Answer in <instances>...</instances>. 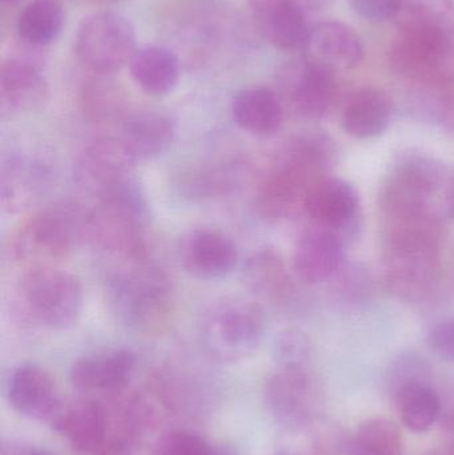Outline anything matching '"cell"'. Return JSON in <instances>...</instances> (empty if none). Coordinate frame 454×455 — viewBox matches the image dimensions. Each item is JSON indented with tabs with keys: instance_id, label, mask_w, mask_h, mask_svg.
I'll return each instance as SVG.
<instances>
[{
	"instance_id": "cell-1",
	"label": "cell",
	"mask_w": 454,
	"mask_h": 455,
	"mask_svg": "<svg viewBox=\"0 0 454 455\" xmlns=\"http://www.w3.org/2000/svg\"><path fill=\"white\" fill-rule=\"evenodd\" d=\"M338 160L330 135L319 131L299 133L283 146L256 194V208L267 220L290 218L304 208L307 195Z\"/></svg>"
},
{
	"instance_id": "cell-2",
	"label": "cell",
	"mask_w": 454,
	"mask_h": 455,
	"mask_svg": "<svg viewBox=\"0 0 454 455\" xmlns=\"http://www.w3.org/2000/svg\"><path fill=\"white\" fill-rule=\"evenodd\" d=\"M107 296L116 317L141 333L160 331L172 317V283L148 254L119 261L107 280Z\"/></svg>"
},
{
	"instance_id": "cell-3",
	"label": "cell",
	"mask_w": 454,
	"mask_h": 455,
	"mask_svg": "<svg viewBox=\"0 0 454 455\" xmlns=\"http://www.w3.org/2000/svg\"><path fill=\"white\" fill-rule=\"evenodd\" d=\"M149 207L138 179L98 200L87 212L85 237L117 261L147 256Z\"/></svg>"
},
{
	"instance_id": "cell-4",
	"label": "cell",
	"mask_w": 454,
	"mask_h": 455,
	"mask_svg": "<svg viewBox=\"0 0 454 455\" xmlns=\"http://www.w3.org/2000/svg\"><path fill=\"white\" fill-rule=\"evenodd\" d=\"M87 213L74 205H53L32 213L11 238L16 261L28 267H56L85 238Z\"/></svg>"
},
{
	"instance_id": "cell-5",
	"label": "cell",
	"mask_w": 454,
	"mask_h": 455,
	"mask_svg": "<svg viewBox=\"0 0 454 455\" xmlns=\"http://www.w3.org/2000/svg\"><path fill=\"white\" fill-rule=\"evenodd\" d=\"M18 291L27 315L43 328L68 331L82 317L84 289L76 275L60 267H28Z\"/></svg>"
},
{
	"instance_id": "cell-6",
	"label": "cell",
	"mask_w": 454,
	"mask_h": 455,
	"mask_svg": "<svg viewBox=\"0 0 454 455\" xmlns=\"http://www.w3.org/2000/svg\"><path fill=\"white\" fill-rule=\"evenodd\" d=\"M267 323L263 309L250 299L232 297L213 304L203 317L200 337L204 349L219 363H235L260 347Z\"/></svg>"
},
{
	"instance_id": "cell-7",
	"label": "cell",
	"mask_w": 454,
	"mask_h": 455,
	"mask_svg": "<svg viewBox=\"0 0 454 455\" xmlns=\"http://www.w3.org/2000/svg\"><path fill=\"white\" fill-rule=\"evenodd\" d=\"M136 51L135 28L120 13H92L79 24L77 56L93 72L109 75L120 71L130 64Z\"/></svg>"
},
{
	"instance_id": "cell-8",
	"label": "cell",
	"mask_w": 454,
	"mask_h": 455,
	"mask_svg": "<svg viewBox=\"0 0 454 455\" xmlns=\"http://www.w3.org/2000/svg\"><path fill=\"white\" fill-rule=\"evenodd\" d=\"M277 90L284 106L308 120L327 116L338 92L333 72L307 59L283 67L277 75Z\"/></svg>"
},
{
	"instance_id": "cell-9",
	"label": "cell",
	"mask_w": 454,
	"mask_h": 455,
	"mask_svg": "<svg viewBox=\"0 0 454 455\" xmlns=\"http://www.w3.org/2000/svg\"><path fill=\"white\" fill-rule=\"evenodd\" d=\"M136 163L119 138L99 139L77 157L75 181L99 200L136 179Z\"/></svg>"
},
{
	"instance_id": "cell-10",
	"label": "cell",
	"mask_w": 454,
	"mask_h": 455,
	"mask_svg": "<svg viewBox=\"0 0 454 455\" xmlns=\"http://www.w3.org/2000/svg\"><path fill=\"white\" fill-rule=\"evenodd\" d=\"M400 36L392 50V66L402 75L436 77L450 48L448 29L418 21H400Z\"/></svg>"
},
{
	"instance_id": "cell-11",
	"label": "cell",
	"mask_w": 454,
	"mask_h": 455,
	"mask_svg": "<svg viewBox=\"0 0 454 455\" xmlns=\"http://www.w3.org/2000/svg\"><path fill=\"white\" fill-rule=\"evenodd\" d=\"M264 401L275 421L288 430H300L314 419L315 390L306 366H277L267 379Z\"/></svg>"
},
{
	"instance_id": "cell-12",
	"label": "cell",
	"mask_w": 454,
	"mask_h": 455,
	"mask_svg": "<svg viewBox=\"0 0 454 455\" xmlns=\"http://www.w3.org/2000/svg\"><path fill=\"white\" fill-rule=\"evenodd\" d=\"M178 257L187 275L200 281H218L236 269L239 251L234 240L224 233L196 228L181 237Z\"/></svg>"
},
{
	"instance_id": "cell-13",
	"label": "cell",
	"mask_w": 454,
	"mask_h": 455,
	"mask_svg": "<svg viewBox=\"0 0 454 455\" xmlns=\"http://www.w3.org/2000/svg\"><path fill=\"white\" fill-rule=\"evenodd\" d=\"M303 210L315 226L336 233L344 243L359 228V192L341 179L317 181L307 195Z\"/></svg>"
},
{
	"instance_id": "cell-14",
	"label": "cell",
	"mask_w": 454,
	"mask_h": 455,
	"mask_svg": "<svg viewBox=\"0 0 454 455\" xmlns=\"http://www.w3.org/2000/svg\"><path fill=\"white\" fill-rule=\"evenodd\" d=\"M52 186V172L42 160L26 154L12 155L2 165L0 203L10 213L31 210Z\"/></svg>"
},
{
	"instance_id": "cell-15",
	"label": "cell",
	"mask_w": 454,
	"mask_h": 455,
	"mask_svg": "<svg viewBox=\"0 0 454 455\" xmlns=\"http://www.w3.org/2000/svg\"><path fill=\"white\" fill-rule=\"evenodd\" d=\"M50 425L83 454H98L108 438L106 408L90 397L63 401Z\"/></svg>"
},
{
	"instance_id": "cell-16",
	"label": "cell",
	"mask_w": 454,
	"mask_h": 455,
	"mask_svg": "<svg viewBox=\"0 0 454 455\" xmlns=\"http://www.w3.org/2000/svg\"><path fill=\"white\" fill-rule=\"evenodd\" d=\"M136 363V355L127 349L92 353L75 361L69 379L79 392L114 395L128 387Z\"/></svg>"
},
{
	"instance_id": "cell-17",
	"label": "cell",
	"mask_w": 454,
	"mask_h": 455,
	"mask_svg": "<svg viewBox=\"0 0 454 455\" xmlns=\"http://www.w3.org/2000/svg\"><path fill=\"white\" fill-rule=\"evenodd\" d=\"M7 395L16 413L48 424L63 403L52 377L36 363H23L13 371Z\"/></svg>"
},
{
	"instance_id": "cell-18",
	"label": "cell",
	"mask_w": 454,
	"mask_h": 455,
	"mask_svg": "<svg viewBox=\"0 0 454 455\" xmlns=\"http://www.w3.org/2000/svg\"><path fill=\"white\" fill-rule=\"evenodd\" d=\"M303 51L307 60L333 74L354 68L364 58L362 42L354 29L336 20L322 21L311 28Z\"/></svg>"
},
{
	"instance_id": "cell-19",
	"label": "cell",
	"mask_w": 454,
	"mask_h": 455,
	"mask_svg": "<svg viewBox=\"0 0 454 455\" xmlns=\"http://www.w3.org/2000/svg\"><path fill=\"white\" fill-rule=\"evenodd\" d=\"M346 243L336 233L316 228L299 238L293 253V270L308 285L332 278L343 267Z\"/></svg>"
},
{
	"instance_id": "cell-20",
	"label": "cell",
	"mask_w": 454,
	"mask_h": 455,
	"mask_svg": "<svg viewBox=\"0 0 454 455\" xmlns=\"http://www.w3.org/2000/svg\"><path fill=\"white\" fill-rule=\"evenodd\" d=\"M50 87L35 64L10 59L0 68V104L10 115L28 114L47 104Z\"/></svg>"
},
{
	"instance_id": "cell-21",
	"label": "cell",
	"mask_w": 454,
	"mask_h": 455,
	"mask_svg": "<svg viewBox=\"0 0 454 455\" xmlns=\"http://www.w3.org/2000/svg\"><path fill=\"white\" fill-rule=\"evenodd\" d=\"M136 162L164 155L176 139V123L163 112L136 111L128 114L117 136Z\"/></svg>"
},
{
	"instance_id": "cell-22",
	"label": "cell",
	"mask_w": 454,
	"mask_h": 455,
	"mask_svg": "<svg viewBox=\"0 0 454 455\" xmlns=\"http://www.w3.org/2000/svg\"><path fill=\"white\" fill-rule=\"evenodd\" d=\"M259 26L271 44L282 51H303L308 42L306 13L296 0H253Z\"/></svg>"
},
{
	"instance_id": "cell-23",
	"label": "cell",
	"mask_w": 454,
	"mask_h": 455,
	"mask_svg": "<svg viewBox=\"0 0 454 455\" xmlns=\"http://www.w3.org/2000/svg\"><path fill=\"white\" fill-rule=\"evenodd\" d=\"M232 116L240 130L255 138H272L284 120V104L277 92L264 87L240 91L232 101Z\"/></svg>"
},
{
	"instance_id": "cell-24",
	"label": "cell",
	"mask_w": 454,
	"mask_h": 455,
	"mask_svg": "<svg viewBox=\"0 0 454 455\" xmlns=\"http://www.w3.org/2000/svg\"><path fill=\"white\" fill-rule=\"evenodd\" d=\"M130 72L135 84L152 98L172 93L181 74L175 53L157 45L136 51L130 61Z\"/></svg>"
},
{
	"instance_id": "cell-25",
	"label": "cell",
	"mask_w": 454,
	"mask_h": 455,
	"mask_svg": "<svg viewBox=\"0 0 454 455\" xmlns=\"http://www.w3.org/2000/svg\"><path fill=\"white\" fill-rule=\"evenodd\" d=\"M391 116L389 99L381 91L365 88L349 99L341 115V127L351 138L364 140L386 132Z\"/></svg>"
},
{
	"instance_id": "cell-26",
	"label": "cell",
	"mask_w": 454,
	"mask_h": 455,
	"mask_svg": "<svg viewBox=\"0 0 454 455\" xmlns=\"http://www.w3.org/2000/svg\"><path fill=\"white\" fill-rule=\"evenodd\" d=\"M243 281L248 291L266 301L287 299L291 278L282 254L274 248L259 249L245 262Z\"/></svg>"
},
{
	"instance_id": "cell-27",
	"label": "cell",
	"mask_w": 454,
	"mask_h": 455,
	"mask_svg": "<svg viewBox=\"0 0 454 455\" xmlns=\"http://www.w3.org/2000/svg\"><path fill=\"white\" fill-rule=\"evenodd\" d=\"M402 424L415 433H424L436 424L440 416V398L429 382L407 385L394 393Z\"/></svg>"
},
{
	"instance_id": "cell-28",
	"label": "cell",
	"mask_w": 454,
	"mask_h": 455,
	"mask_svg": "<svg viewBox=\"0 0 454 455\" xmlns=\"http://www.w3.org/2000/svg\"><path fill=\"white\" fill-rule=\"evenodd\" d=\"M64 24V11L58 0H34L18 18V34L27 44L47 45L55 42Z\"/></svg>"
},
{
	"instance_id": "cell-29",
	"label": "cell",
	"mask_w": 454,
	"mask_h": 455,
	"mask_svg": "<svg viewBox=\"0 0 454 455\" xmlns=\"http://www.w3.org/2000/svg\"><path fill=\"white\" fill-rule=\"evenodd\" d=\"M348 451L351 455H402V433L389 419H368L354 433Z\"/></svg>"
},
{
	"instance_id": "cell-30",
	"label": "cell",
	"mask_w": 454,
	"mask_h": 455,
	"mask_svg": "<svg viewBox=\"0 0 454 455\" xmlns=\"http://www.w3.org/2000/svg\"><path fill=\"white\" fill-rule=\"evenodd\" d=\"M394 175L431 197L442 187L445 171L442 163L432 157L410 155L397 164Z\"/></svg>"
},
{
	"instance_id": "cell-31",
	"label": "cell",
	"mask_w": 454,
	"mask_h": 455,
	"mask_svg": "<svg viewBox=\"0 0 454 455\" xmlns=\"http://www.w3.org/2000/svg\"><path fill=\"white\" fill-rule=\"evenodd\" d=\"M154 455H237L231 448L216 446L187 430L167 433L155 443Z\"/></svg>"
},
{
	"instance_id": "cell-32",
	"label": "cell",
	"mask_w": 454,
	"mask_h": 455,
	"mask_svg": "<svg viewBox=\"0 0 454 455\" xmlns=\"http://www.w3.org/2000/svg\"><path fill=\"white\" fill-rule=\"evenodd\" d=\"M332 293L335 299L346 307H357L370 299L372 293V283L370 273L362 269L359 265H351L344 269L341 267L335 275Z\"/></svg>"
},
{
	"instance_id": "cell-33",
	"label": "cell",
	"mask_w": 454,
	"mask_h": 455,
	"mask_svg": "<svg viewBox=\"0 0 454 455\" xmlns=\"http://www.w3.org/2000/svg\"><path fill=\"white\" fill-rule=\"evenodd\" d=\"M311 355V342L304 331L285 329L274 342V358L277 366H306Z\"/></svg>"
},
{
	"instance_id": "cell-34",
	"label": "cell",
	"mask_w": 454,
	"mask_h": 455,
	"mask_svg": "<svg viewBox=\"0 0 454 455\" xmlns=\"http://www.w3.org/2000/svg\"><path fill=\"white\" fill-rule=\"evenodd\" d=\"M431 368L426 360L416 353L399 355L389 369V387L392 395L407 385L416 382H429Z\"/></svg>"
},
{
	"instance_id": "cell-35",
	"label": "cell",
	"mask_w": 454,
	"mask_h": 455,
	"mask_svg": "<svg viewBox=\"0 0 454 455\" xmlns=\"http://www.w3.org/2000/svg\"><path fill=\"white\" fill-rule=\"evenodd\" d=\"M404 0H351L352 8L365 20L384 21L396 18Z\"/></svg>"
},
{
	"instance_id": "cell-36",
	"label": "cell",
	"mask_w": 454,
	"mask_h": 455,
	"mask_svg": "<svg viewBox=\"0 0 454 455\" xmlns=\"http://www.w3.org/2000/svg\"><path fill=\"white\" fill-rule=\"evenodd\" d=\"M428 344L440 358L454 363V318L436 323L429 331Z\"/></svg>"
},
{
	"instance_id": "cell-37",
	"label": "cell",
	"mask_w": 454,
	"mask_h": 455,
	"mask_svg": "<svg viewBox=\"0 0 454 455\" xmlns=\"http://www.w3.org/2000/svg\"><path fill=\"white\" fill-rule=\"evenodd\" d=\"M432 112L444 130L454 133V93H440Z\"/></svg>"
},
{
	"instance_id": "cell-38",
	"label": "cell",
	"mask_w": 454,
	"mask_h": 455,
	"mask_svg": "<svg viewBox=\"0 0 454 455\" xmlns=\"http://www.w3.org/2000/svg\"><path fill=\"white\" fill-rule=\"evenodd\" d=\"M447 208L450 215L454 218V181L450 184V191H448Z\"/></svg>"
},
{
	"instance_id": "cell-39",
	"label": "cell",
	"mask_w": 454,
	"mask_h": 455,
	"mask_svg": "<svg viewBox=\"0 0 454 455\" xmlns=\"http://www.w3.org/2000/svg\"><path fill=\"white\" fill-rule=\"evenodd\" d=\"M24 455H56L53 453H51V451H42V449H37V451H27L26 454Z\"/></svg>"
},
{
	"instance_id": "cell-40",
	"label": "cell",
	"mask_w": 454,
	"mask_h": 455,
	"mask_svg": "<svg viewBox=\"0 0 454 455\" xmlns=\"http://www.w3.org/2000/svg\"><path fill=\"white\" fill-rule=\"evenodd\" d=\"M95 455H125V453H123V451H111V449H103V451H99V453Z\"/></svg>"
},
{
	"instance_id": "cell-41",
	"label": "cell",
	"mask_w": 454,
	"mask_h": 455,
	"mask_svg": "<svg viewBox=\"0 0 454 455\" xmlns=\"http://www.w3.org/2000/svg\"><path fill=\"white\" fill-rule=\"evenodd\" d=\"M450 430H452L453 435H454V417L452 419V422H450Z\"/></svg>"
},
{
	"instance_id": "cell-42",
	"label": "cell",
	"mask_w": 454,
	"mask_h": 455,
	"mask_svg": "<svg viewBox=\"0 0 454 455\" xmlns=\"http://www.w3.org/2000/svg\"><path fill=\"white\" fill-rule=\"evenodd\" d=\"M277 455H298V454H292V453H280V454H277Z\"/></svg>"
},
{
	"instance_id": "cell-43",
	"label": "cell",
	"mask_w": 454,
	"mask_h": 455,
	"mask_svg": "<svg viewBox=\"0 0 454 455\" xmlns=\"http://www.w3.org/2000/svg\"><path fill=\"white\" fill-rule=\"evenodd\" d=\"M4 2H15V0H4Z\"/></svg>"
},
{
	"instance_id": "cell-44",
	"label": "cell",
	"mask_w": 454,
	"mask_h": 455,
	"mask_svg": "<svg viewBox=\"0 0 454 455\" xmlns=\"http://www.w3.org/2000/svg\"><path fill=\"white\" fill-rule=\"evenodd\" d=\"M296 2H299V0H296Z\"/></svg>"
}]
</instances>
